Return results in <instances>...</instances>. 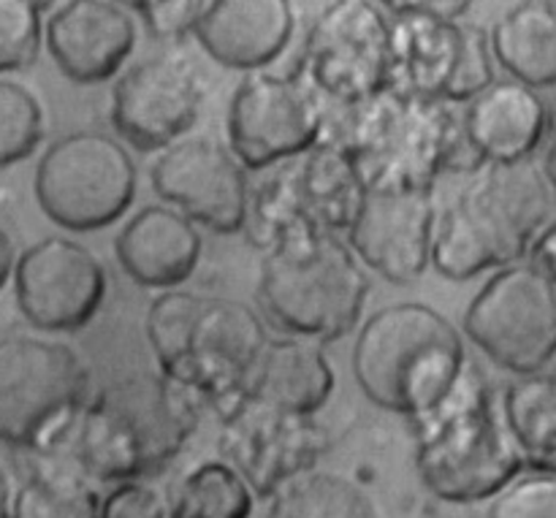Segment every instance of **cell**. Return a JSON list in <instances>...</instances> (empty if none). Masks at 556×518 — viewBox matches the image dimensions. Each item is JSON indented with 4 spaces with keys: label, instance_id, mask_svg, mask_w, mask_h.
Wrapping results in <instances>:
<instances>
[{
    "label": "cell",
    "instance_id": "1",
    "mask_svg": "<svg viewBox=\"0 0 556 518\" xmlns=\"http://www.w3.org/2000/svg\"><path fill=\"white\" fill-rule=\"evenodd\" d=\"M199 396L166 375H128L87 400L43 443L25 451L27 476L92 483L147 481L199 429Z\"/></svg>",
    "mask_w": 556,
    "mask_h": 518
},
{
    "label": "cell",
    "instance_id": "2",
    "mask_svg": "<svg viewBox=\"0 0 556 518\" xmlns=\"http://www.w3.org/2000/svg\"><path fill=\"white\" fill-rule=\"evenodd\" d=\"M320 144L351 161L369 190H434L440 174H478L486 163L454 103L389 85L356 103H326Z\"/></svg>",
    "mask_w": 556,
    "mask_h": 518
},
{
    "label": "cell",
    "instance_id": "3",
    "mask_svg": "<svg viewBox=\"0 0 556 518\" xmlns=\"http://www.w3.org/2000/svg\"><path fill=\"white\" fill-rule=\"evenodd\" d=\"M147 340L161 375L193 391L217 416L242 400L269 342L253 307L188 291H166L150 304Z\"/></svg>",
    "mask_w": 556,
    "mask_h": 518
},
{
    "label": "cell",
    "instance_id": "4",
    "mask_svg": "<svg viewBox=\"0 0 556 518\" xmlns=\"http://www.w3.org/2000/svg\"><path fill=\"white\" fill-rule=\"evenodd\" d=\"M554 190L535 161L486 166L438 220L432 266L448 280L521 264L554 220Z\"/></svg>",
    "mask_w": 556,
    "mask_h": 518
},
{
    "label": "cell",
    "instance_id": "5",
    "mask_svg": "<svg viewBox=\"0 0 556 518\" xmlns=\"http://www.w3.org/2000/svg\"><path fill=\"white\" fill-rule=\"evenodd\" d=\"M465 340L440 309L405 302L369 315L353 345V375L378 407L418 421L467 372Z\"/></svg>",
    "mask_w": 556,
    "mask_h": 518
},
{
    "label": "cell",
    "instance_id": "6",
    "mask_svg": "<svg viewBox=\"0 0 556 518\" xmlns=\"http://www.w3.org/2000/svg\"><path fill=\"white\" fill-rule=\"evenodd\" d=\"M416 470L432 497L451 505L494 500L527 470L525 454L476 364L467 367L448 400L413 421Z\"/></svg>",
    "mask_w": 556,
    "mask_h": 518
},
{
    "label": "cell",
    "instance_id": "7",
    "mask_svg": "<svg viewBox=\"0 0 556 518\" xmlns=\"http://www.w3.org/2000/svg\"><path fill=\"white\" fill-rule=\"evenodd\" d=\"M255 296L288 337L331 342L362 320L369 277L345 239H291L264 253Z\"/></svg>",
    "mask_w": 556,
    "mask_h": 518
},
{
    "label": "cell",
    "instance_id": "8",
    "mask_svg": "<svg viewBox=\"0 0 556 518\" xmlns=\"http://www.w3.org/2000/svg\"><path fill=\"white\" fill-rule=\"evenodd\" d=\"M367 188L356 168L334 147L277 163L250 182L244 237L253 248L269 250L307 237H340L351 231Z\"/></svg>",
    "mask_w": 556,
    "mask_h": 518
},
{
    "label": "cell",
    "instance_id": "9",
    "mask_svg": "<svg viewBox=\"0 0 556 518\" xmlns=\"http://www.w3.org/2000/svg\"><path fill=\"white\" fill-rule=\"evenodd\" d=\"M391 16V85L445 103H470L494 85L492 36L467 22H445L413 0L386 3Z\"/></svg>",
    "mask_w": 556,
    "mask_h": 518
},
{
    "label": "cell",
    "instance_id": "10",
    "mask_svg": "<svg viewBox=\"0 0 556 518\" xmlns=\"http://www.w3.org/2000/svg\"><path fill=\"white\" fill-rule=\"evenodd\" d=\"M33 190L52 223L68 231H98L134 204L136 163L109 134L76 130L47 147Z\"/></svg>",
    "mask_w": 556,
    "mask_h": 518
},
{
    "label": "cell",
    "instance_id": "11",
    "mask_svg": "<svg viewBox=\"0 0 556 518\" xmlns=\"http://www.w3.org/2000/svg\"><path fill=\"white\" fill-rule=\"evenodd\" d=\"M79 353L30 334L0 337V445L30 451L87 402Z\"/></svg>",
    "mask_w": 556,
    "mask_h": 518
},
{
    "label": "cell",
    "instance_id": "12",
    "mask_svg": "<svg viewBox=\"0 0 556 518\" xmlns=\"http://www.w3.org/2000/svg\"><path fill=\"white\" fill-rule=\"evenodd\" d=\"M465 334L519 378L543 372L556 362V282L530 261L494 271L467 307Z\"/></svg>",
    "mask_w": 556,
    "mask_h": 518
},
{
    "label": "cell",
    "instance_id": "13",
    "mask_svg": "<svg viewBox=\"0 0 556 518\" xmlns=\"http://www.w3.org/2000/svg\"><path fill=\"white\" fill-rule=\"evenodd\" d=\"M299 74L326 103H356L391 85V16L369 0L329 3L304 43Z\"/></svg>",
    "mask_w": 556,
    "mask_h": 518
},
{
    "label": "cell",
    "instance_id": "14",
    "mask_svg": "<svg viewBox=\"0 0 556 518\" xmlns=\"http://www.w3.org/2000/svg\"><path fill=\"white\" fill-rule=\"evenodd\" d=\"M326 101L302 74H250L231 96L228 139L250 172L309 152L324 139Z\"/></svg>",
    "mask_w": 556,
    "mask_h": 518
},
{
    "label": "cell",
    "instance_id": "15",
    "mask_svg": "<svg viewBox=\"0 0 556 518\" xmlns=\"http://www.w3.org/2000/svg\"><path fill=\"white\" fill-rule=\"evenodd\" d=\"M217 451L248 481L255 497L275 500L282 489L313 472L329 451V434L315 416L242 396L220 416Z\"/></svg>",
    "mask_w": 556,
    "mask_h": 518
},
{
    "label": "cell",
    "instance_id": "16",
    "mask_svg": "<svg viewBox=\"0 0 556 518\" xmlns=\"http://www.w3.org/2000/svg\"><path fill=\"white\" fill-rule=\"evenodd\" d=\"M106 288V269L96 253L68 237L30 244L14 266L16 307L41 331L85 329L101 309Z\"/></svg>",
    "mask_w": 556,
    "mask_h": 518
},
{
    "label": "cell",
    "instance_id": "17",
    "mask_svg": "<svg viewBox=\"0 0 556 518\" xmlns=\"http://www.w3.org/2000/svg\"><path fill=\"white\" fill-rule=\"evenodd\" d=\"M204 76L182 54H152L125 71L112 92V123L139 150H168L199 119Z\"/></svg>",
    "mask_w": 556,
    "mask_h": 518
},
{
    "label": "cell",
    "instance_id": "18",
    "mask_svg": "<svg viewBox=\"0 0 556 518\" xmlns=\"http://www.w3.org/2000/svg\"><path fill=\"white\" fill-rule=\"evenodd\" d=\"M152 188L166 206L210 231H244L250 179L231 150L215 139H182L152 166Z\"/></svg>",
    "mask_w": 556,
    "mask_h": 518
},
{
    "label": "cell",
    "instance_id": "19",
    "mask_svg": "<svg viewBox=\"0 0 556 518\" xmlns=\"http://www.w3.org/2000/svg\"><path fill=\"white\" fill-rule=\"evenodd\" d=\"M438 220L434 190H369L348 244L383 280L410 286L432 266Z\"/></svg>",
    "mask_w": 556,
    "mask_h": 518
},
{
    "label": "cell",
    "instance_id": "20",
    "mask_svg": "<svg viewBox=\"0 0 556 518\" xmlns=\"http://www.w3.org/2000/svg\"><path fill=\"white\" fill-rule=\"evenodd\" d=\"M43 41L71 81L98 85L112 79L134 52L136 27L130 5L114 0H71L49 14Z\"/></svg>",
    "mask_w": 556,
    "mask_h": 518
},
{
    "label": "cell",
    "instance_id": "21",
    "mask_svg": "<svg viewBox=\"0 0 556 518\" xmlns=\"http://www.w3.org/2000/svg\"><path fill=\"white\" fill-rule=\"evenodd\" d=\"M465 134L486 166L532 161L552 130L543 96L516 79H497L465 109Z\"/></svg>",
    "mask_w": 556,
    "mask_h": 518
},
{
    "label": "cell",
    "instance_id": "22",
    "mask_svg": "<svg viewBox=\"0 0 556 518\" xmlns=\"http://www.w3.org/2000/svg\"><path fill=\"white\" fill-rule=\"evenodd\" d=\"M293 27L288 0H215L206 3L195 38L215 63L258 74L286 52Z\"/></svg>",
    "mask_w": 556,
    "mask_h": 518
},
{
    "label": "cell",
    "instance_id": "23",
    "mask_svg": "<svg viewBox=\"0 0 556 518\" xmlns=\"http://www.w3.org/2000/svg\"><path fill=\"white\" fill-rule=\"evenodd\" d=\"M114 250L130 280L144 288L172 291L199 266L201 233L182 212L166 204H150L125 223Z\"/></svg>",
    "mask_w": 556,
    "mask_h": 518
},
{
    "label": "cell",
    "instance_id": "24",
    "mask_svg": "<svg viewBox=\"0 0 556 518\" xmlns=\"http://www.w3.org/2000/svg\"><path fill=\"white\" fill-rule=\"evenodd\" d=\"M334 391V369L324 348L302 337L266 342L244 394L288 413L315 416Z\"/></svg>",
    "mask_w": 556,
    "mask_h": 518
},
{
    "label": "cell",
    "instance_id": "25",
    "mask_svg": "<svg viewBox=\"0 0 556 518\" xmlns=\"http://www.w3.org/2000/svg\"><path fill=\"white\" fill-rule=\"evenodd\" d=\"M494 60L532 90L556 87V3L527 0L492 27Z\"/></svg>",
    "mask_w": 556,
    "mask_h": 518
},
{
    "label": "cell",
    "instance_id": "26",
    "mask_svg": "<svg viewBox=\"0 0 556 518\" xmlns=\"http://www.w3.org/2000/svg\"><path fill=\"white\" fill-rule=\"evenodd\" d=\"M503 418L527 467L556 476V375L516 378L503 394Z\"/></svg>",
    "mask_w": 556,
    "mask_h": 518
},
{
    "label": "cell",
    "instance_id": "27",
    "mask_svg": "<svg viewBox=\"0 0 556 518\" xmlns=\"http://www.w3.org/2000/svg\"><path fill=\"white\" fill-rule=\"evenodd\" d=\"M255 494L228 462L195 465L168 497V518H250Z\"/></svg>",
    "mask_w": 556,
    "mask_h": 518
},
{
    "label": "cell",
    "instance_id": "28",
    "mask_svg": "<svg viewBox=\"0 0 556 518\" xmlns=\"http://www.w3.org/2000/svg\"><path fill=\"white\" fill-rule=\"evenodd\" d=\"M266 518H383L375 500L337 472H309L282 489Z\"/></svg>",
    "mask_w": 556,
    "mask_h": 518
},
{
    "label": "cell",
    "instance_id": "29",
    "mask_svg": "<svg viewBox=\"0 0 556 518\" xmlns=\"http://www.w3.org/2000/svg\"><path fill=\"white\" fill-rule=\"evenodd\" d=\"M101 497L81 478L25 476L14 494L11 518H101Z\"/></svg>",
    "mask_w": 556,
    "mask_h": 518
},
{
    "label": "cell",
    "instance_id": "30",
    "mask_svg": "<svg viewBox=\"0 0 556 518\" xmlns=\"http://www.w3.org/2000/svg\"><path fill=\"white\" fill-rule=\"evenodd\" d=\"M43 139V109L25 85L0 79V168L36 152Z\"/></svg>",
    "mask_w": 556,
    "mask_h": 518
},
{
    "label": "cell",
    "instance_id": "31",
    "mask_svg": "<svg viewBox=\"0 0 556 518\" xmlns=\"http://www.w3.org/2000/svg\"><path fill=\"white\" fill-rule=\"evenodd\" d=\"M41 3L0 0V74L30 68L43 41Z\"/></svg>",
    "mask_w": 556,
    "mask_h": 518
},
{
    "label": "cell",
    "instance_id": "32",
    "mask_svg": "<svg viewBox=\"0 0 556 518\" xmlns=\"http://www.w3.org/2000/svg\"><path fill=\"white\" fill-rule=\"evenodd\" d=\"M486 518H556V476L530 472L492 500Z\"/></svg>",
    "mask_w": 556,
    "mask_h": 518
},
{
    "label": "cell",
    "instance_id": "33",
    "mask_svg": "<svg viewBox=\"0 0 556 518\" xmlns=\"http://www.w3.org/2000/svg\"><path fill=\"white\" fill-rule=\"evenodd\" d=\"M206 3H201V0H141V3H130V11L139 14L147 33L161 43H177L182 38L195 36Z\"/></svg>",
    "mask_w": 556,
    "mask_h": 518
},
{
    "label": "cell",
    "instance_id": "34",
    "mask_svg": "<svg viewBox=\"0 0 556 518\" xmlns=\"http://www.w3.org/2000/svg\"><path fill=\"white\" fill-rule=\"evenodd\" d=\"M101 518H168V497L150 481L117 483L101 497Z\"/></svg>",
    "mask_w": 556,
    "mask_h": 518
},
{
    "label": "cell",
    "instance_id": "35",
    "mask_svg": "<svg viewBox=\"0 0 556 518\" xmlns=\"http://www.w3.org/2000/svg\"><path fill=\"white\" fill-rule=\"evenodd\" d=\"M527 258H530V264L535 266V269H541L543 275L552 277L556 282V217L543 228L541 237L535 239V244H532Z\"/></svg>",
    "mask_w": 556,
    "mask_h": 518
},
{
    "label": "cell",
    "instance_id": "36",
    "mask_svg": "<svg viewBox=\"0 0 556 518\" xmlns=\"http://www.w3.org/2000/svg\"><path fill=\"white\" fill-rule=\"evenodd\" d=\"M14 266H16L14 242H11L9 231H5L3 223H0V288H3L5 280L14 275Z\"/></svg>",
    "mask_w": 556,
    "mask_h": 518
},
{
    "label": "cell",
    "instance_id": "37",
    "mask_svg": "<svg viewBox=\"0 0 556 518\" xmlns=\"http://www.w3.org/2000/svg\"><path fill=\"white\" fill-rule=\"evenodd\" d=\"M543 174H546L548 185H552L556 195V109H552V130L546 139V155H543Z\"/></svg>",
    "mask_w": 556,
    "mask_h": 518
},
{
    "label": "cell",
    "instance_id": "38",
    "mask_svg": "<svg viewBox=\"0 0 556 518\" xmlns=\"http://www.w3.org/2000/svg\"><path fill=\"white\" fill-rule=\"evenodd\" d=\"M11 505H14V494H11L9 476L0 467V518H11Z\"/></svg>",
    "mask_w": 556,
    "mask_h": 518
}]
</instances>
